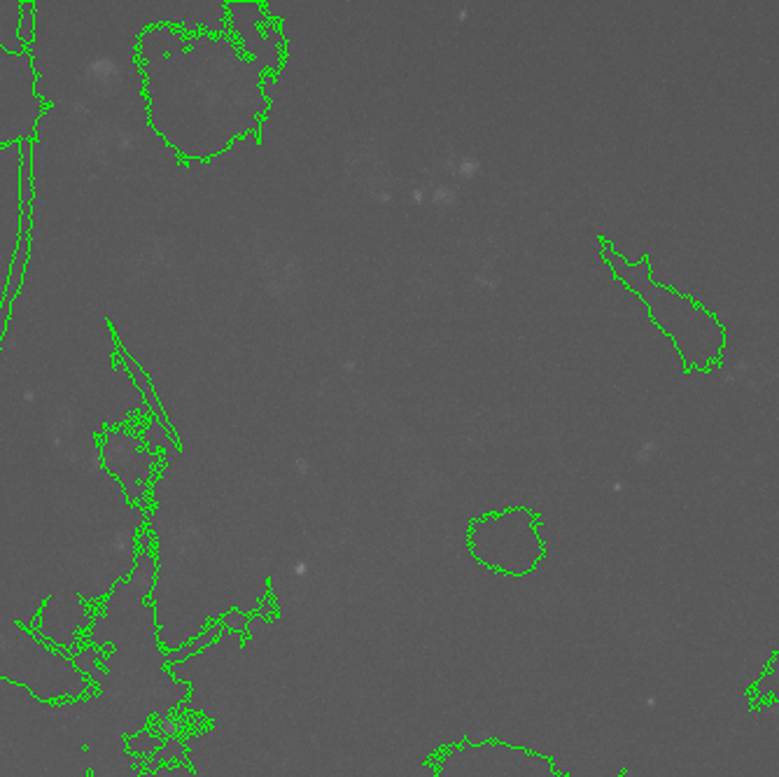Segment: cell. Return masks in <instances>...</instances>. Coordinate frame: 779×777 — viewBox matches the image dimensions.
Returning <instances> with one entry per match:
<instances>
[{"label":"cell","mask_w":779,"mask_h":777,"mask_svg":"<svg viewBox=\"0 0 779 777\" xmlns=\"http://www.w3.org/2000/svg\"><path fill=\"white\" fill-rule=\"evenodd\" d=\"M150 537L140 530L133 574L112 588L91 623V644L73 656L98 693L45 703L0 679V777H138L126 735L187 703L189 686L168 672L157 612L147 602L157 584Z\"/></svg>","instance_id":"obj_1"},{"label":"cell","mask_w":779,"mask_h":777,"mask_svg":"<svg viewBox=\"0 0 779 777\" xmlns=\"http://www.w3.org/2000/svg\"><path fill=\"white\" fill-rule=\"evenodd\" d=\"M136 61L147 124L187 164L220 157L236 140L262 129L271 80L245 59L227 31L147 26Z\"/></svg>","instance_id":"obj_2"},{"label":"cell","mask_w":779,"mask_h":777,"mask_svg":"<svg viewBox=\"0 0 779 777\" xmlns=\"http://www.w3.org/2000/svg\"><path fill=\"white\" fill-rule=\"evenodd\" d=\"M38 70L31 49L7 52L0 47V150L33 143L47 103L38 94Z\"/></svg>","instance_id":"obj_3"},{"label":"cell","mask_w":779,"mask_h":777,"mask_svg":"<svg viewBox=\"0 0 779 777\" xmlns=\"http://www.w3.org/2000/svg\"><path fill=\"white\" fill-rule=\"evenodd\" d=\"M532 525H535V514L523 507L474 518L467 535L472 556L483 565L504 544L507 546L504 574L525 577L544 553L542 539L535 535Z\"/></svg>","instance_id":"obj_4"},{"label":"cell","mask_w":779,"mask_h":777,"mask_svg":"<svg viewBox=\"0 0 779 777\" xmlns=\"http://www.w3.org/2000/svg\"><path fill=\"white\" fill-rule=\"evenodd\" d=\"M224 31L231 35L245 59L273 80L285 63L287 40L280 21L266 5L255 0H234L224 10Z\"/></svg>","instance_id":"obj_5"},{"label":"cell","mask_w":779,"mask_h":777,"mask_svg":"<svg viewBox=\"0 0 779 777\" xmlns=\"http://www.w3.org/2000/svg\"><path fill=\"white\" fill-rule=\"evenodd\" d=\"M105 472L122 486L126 500L147 509L150 495L147 486L154 483V469L161 465V455L152 453L140 439L138 423L108 427L98 439Z\"/></svg>","instance_id":"obj_6"},{"label":"cell","mask_w":779,"mask_h":777,"mask_svg":"<svg viewBox=\"0 0 779 777\" xmlns=\"http://www.w3.org/2000/svg\"><path fill=\"white\" fill-rule=\"evenodd\" d=\"M21 238V150H0V308Z\"/></svg>","instance_id":"obj_7"},{"label":"cell","mask_w":779,"mask_h":777,"mask_svg":"<svg viewBox=\"0 0 779 777\" xmlns=\"http://www.w3.org/2000/svg\"><path fill=\"white\" fill-rule=\"evenodd\" d=\"M26 0H0V47L17 54L28 49L19 38V21Z\"/></svg>","instance_id":"obj_8"},{"label":"cell","mask_w":779,"mask_h":777,"mask_svg":"<svg viewBox=\"0 0 779 777\" xmlns=\"http://www.w3.org/2000/svg\"><path fill=\"white\" fill-rule=\"evenodd\" d=\"M222 628H224V626H222V621H220V623H215V626H210V628L206 630V633L196 635L194 640L189 642V644H182L180 649L166 651V661H168V665H171V663H182V661H189V658L199 656V651H201V649H206L208 644H213L215 637L222 633Z\"/></svg>","instance_id":"obj_9"},{"label":"cell","mask_w":779,"mask_h":777,"mask_svg":"<svg viewBox=\"0 0 779 777\" xmlns=\"http://www.w3.org/2000/svg\"><path fill=\"white\" fill-rule=\"evenodd\" d=\"M164 735H145V733H138L133 735V738L126 742V747H129V752H133L136 756H150L154 749H161L164 747Z\"/></svg>","instance_id":"obj_10"},{"label":"cell","mask_w":779,"mask_h":777,"mask_svg":"<svg viewBox=\"0 0 779 777\" xmlns=\"http://www.w3.org/2000/svg\"><path fill=\"white\" fill-rule=\"evenodd\" d=\"M19 38L26 47L33 45V38H35V5H33V0H26L24 12H21Z\"/></svg>","instance_id":"obj_11"},{"label":"cell","mask_w":779,"mask_h":777,"mask_svg":"<svg viewBox=\"0 0 779 777\" xmlns=\"http://www.w3.org/2000/svg\"><path fill=\"white\" fill-rule=\"evenodd\" d=\"M175 756H185V742H180L178 738H171L157 754H154V759L150 761V768H157L161 761L175 759Z\"/></svg>","instance_id":"obj_12"}]
</instances>
